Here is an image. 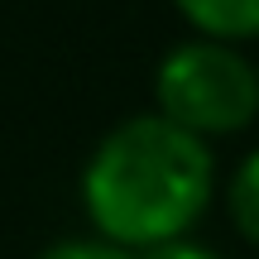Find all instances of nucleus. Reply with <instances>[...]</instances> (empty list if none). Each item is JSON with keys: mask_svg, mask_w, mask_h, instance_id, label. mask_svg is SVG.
<instances>
[{"mask_svg": "<svg viewBox=\"0 0 259 259\" xmlns=\"http://www.w3.org/2000/svg\"><path fill=\"white\" fill-rule=\"evenodd\" d=\"M173 5L202 38L221 44L259 38V0H173Z\"/></svg>", "mask_w": 259, "mask_h": 259, "instance_id": "3", "label": "nucleus"}, {"mask_svg": "<svg viewBox=\"0 0 259 259\" xmlns=\"http://www.w3.org/2000/svg\"><path fill=\"white\" fill-rule=\"evenodd\" d=\"M226 206H231L235 231L259 250V149L245 154L231 173V192H226Z\"/></svg>", "mask_w": 259, "mask_h": 259, "instance_id": "4", "label": "nucleus"}, {"mask_svg": "<svg viewBox=\"0 0 259 259\" xmlns=\"http://www.w3.org/2000/svg\"><path fill=\"white\" fill-rule=\"evenodd\" d=\"M139 259H221V254L206 250V245H197V240H187V235H178V240H168V245H154V250H144Z\"/></svg>", "mask_w": 259, "mask_h": 259, "instance_id": "6", "label": "nucleus"}, {"mask_svg": "<svg viewBox=\"0 0 259 259\" xmlns=\"http://www.w3.org/2000/svg\"><path fill=\"white\" fill-rule=\"evenodd\" d=\"M216 192L211 144L158 111L106 130L82 168V206L96 235L144 254L187 235Z\"/></svg>", "mask_w": 259, "mask_h": 259, "instance_id": "1", "label": "nucleus"}, {"mask_svg": "<svg viewBox=\"0 0 259 259\" xmlns=\"http://www.w3.org/2000/svg\"><path fill=\"white\" fill-rule=\"evenodd\" d=\"M254 67H259V63H254Z\"/></svg>", "mask_w": 259, "mask_h": 259, "instance_id": "7", "label": "nucleus"}, {"mask_svg": "<svg viewBox=\"0 0 259 259\" xmlns=\"http://www.w3.org/2000/svg\"><path fill=\"white\" fill-rule=\"evenodd\" d=\"M154 111L197 139L240 135L259 120V67L240 44L197 34L154 67Z\"/></svg>", "mask_w": 259, "mask_h": 259, "instance_id": "2", "label": "nucleus"}, {"mask_svg": "<svg viewBox=\"0 0 259 259\" xmlns=\"http://www.w3.org/2000/svg\"><path fill=\"white\" fill-rule=\"evenodd\" d=\"M38 259H139V254L125 250V245H111V240H101V235H92V240H58Z\"/></svg>", "mask_w": 259, "mask_h": 259, "instance_id": "5", "label": "nucleus"}]
</instances>
